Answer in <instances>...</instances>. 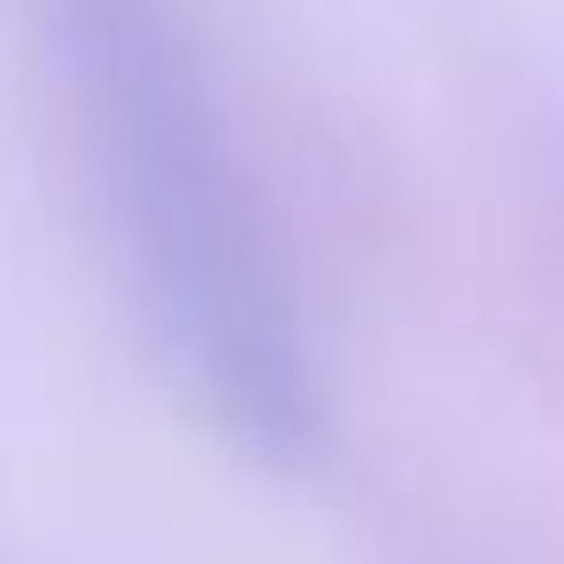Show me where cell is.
Instances as JSON below:
<instances>
[{
    "instance_id": "obj_1",
    "label": "cell",
    "mask_w": 564,
    "mask_h": 564,
    "mask_svg": "<svg viewBox=\"0 0 564 564\" xmlns=\"http://www.w3.org/2000/svg\"><path fill=\"white\" fill-rule=\"evenodd\" d=\"M55 32L171 364L263 464H310L325 433L317 364L186 24L163 0H55Z\"/></svg>"
}]
</instances>
